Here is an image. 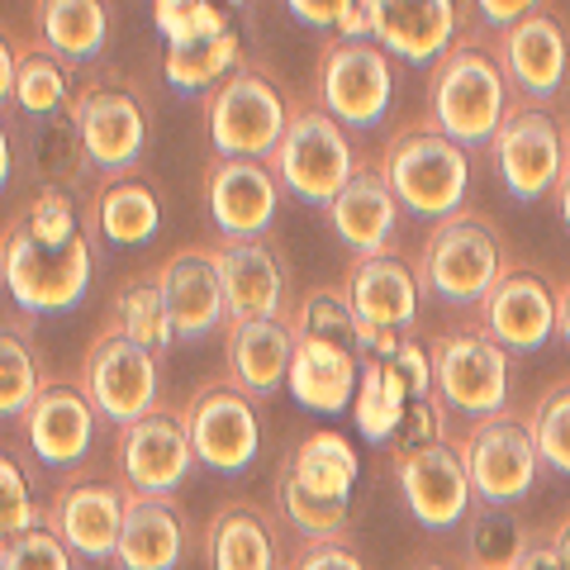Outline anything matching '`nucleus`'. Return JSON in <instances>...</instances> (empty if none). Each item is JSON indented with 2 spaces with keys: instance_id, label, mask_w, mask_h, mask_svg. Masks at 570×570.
<instances>
[{
  "instance_id": "6",
  "label": "nucleus",
  "mask_w": 570,
  "mask_h": 570,
  "mask_svg": "<svg viewBox=\"0 0 570 570\" xmlns=\"http://www.w3.org/2000/svg\"><path fill=\"white\" fill-rule=\"evenodd\" d=\"M291 124V105H285L281 86L257 67H238L228 81H219L205 100V129L209 148L219 157H253L266 163Z\"/></svg>"
},
{
  "instance_id": "32",
  "label": "nucleus",
  "mask_w": 570,
  "mask_h": 570,
  "mask_svg": "<svg viewBox=\"0 0 570 570\" xmlns=\"http://www.w3.org/2000/svg\"><path fill=\"white\" fill-rule=\"evenodd\" d=\"M238 58H243V33L224 29V33H209V39H195V43H171L163 58V77L171 91L200 96L234 77Z\"/></svg>"
},
{
  "instance_id": "35",
  "label": "nucleus",
  "mask_w": 570,
  "mask_h": 570,
  "mask_svg": "<svg viewBox=\"0 0 570 570\" xmlns=\"http://www.w3.org/2000/svg\"><path fill=\"white\" fill-rule=\"evenodd\" d=\"M276 513L291 523L305 542L318 538H347V523H352V499H328V494H314L309 485H299L291 475V466L281 461L276 471Z\"/></svg>"
},
{
  "instance_id": "10",
  "label": "nucleus",
  "mask_w": 570,
  "mask_h": 570,
  "mask_svg": "<svg viewBox=\"0 0 570 570\" xmlns=\"http://www.w3.org/2000/svg\"><path fill=\"white\" fill-rule=\"evenodd\" d=\"M186 433H190V448L195 461L219 475H238L257 461L262 452V414H257V400L238 390L234 381H209L190 395L186 404Z\"/></svg>"
},
{
  "instance_id": "8",
  "label": "nucleus",
  "mask_w": 570,
  "mask_h": 570,
  "mask_svg": "<svg viewBox=\"0 0 570 570\" xmlns=\"http://www.w3.org/2000/svg\"><path fill=\"white\" fill-rule=\"evenodd\" d=\"M490 153H494L499 181H504V190L519 205H538L547 195H557L570 163L566 129L542 105H513L509 119L499 124Z\"/></svg>"
},
{
  "instance_id": "23",
  "label": "nucleus",
  "mask_w": 570,
  "mask_h": 570,
  "mask_svg": "<svg viewBox=\"0 0 570 570\" xmlns=\"http://www.w3.org/2000/svg\"><path fill=\"white\" fill-rule=\"evenodd\" d=\"M485 333L509 356L513 352H542L561 324V295L538 272H504L499 285L480 305Z\"/></svg>"
},
{
  "instance_id": "3",
  "label": "nucleus",
  "mask_w": 570,
  "mask_h": 570,
  "mask_svg": "<svg viewBox=\"0 0 570 570\" xmlns=\"http://www.w3.org/2000/svg\"><path fill=\"white\" fill-rule=\"evenodd\" d=\"M381 176H385V186L395 190L400 209H409L414 219L442 224L466 205L471 157H466V148H456L448 134L423 124V129H404L385 142Z\"/></svg>"
},
{
  "instance_id": "50",
  "label": "nucleus",
  "mask_w": 570,
  "mask_h": 570,
  "mask_svg": "<svg viewBox=\"0 0 570 570\" xmlns=\"http://www.w3.org/2000/svg\"><path fill=\"white\" fill-rule=\"evenodd\" d=\"M281 6H285V14H291V20H299V24H309V29H333V33H337L356 0H281Z\"/></svg>"
},
{
  "instance_id": "58",
  "label": "nucleus",
  "mask_w": 570,
  "mask_h": 570,
  "mask_svg": "<svg viewBox=\"0 0 570 570\" xmlns=\"http://www.w3.org/2000/svg\"><path fill=\"white\" fill-rule=\"evenodd\" d=\"M557 333L566 337V347H570V285L561 291V324H557Z\"/></svg>"
},
{
  "instance_id": "16",
  "label": "nucleus",
  "mask_w": 570,
  "mask_h": 570,
  "mask_svg": "<svg viewBox=\"0 0 570 570\" xmlns=\"http://www.w3.org/2000/svg\"><path fill=\"white\" fill-rule=\"evenodd\" d=\"M395 485H400L404 509L433 532H448V528L471 519L475 490H471V475H466V456H461V448H452V442L400 452L395 456Z\"/></svg>"
},
{
  "instance_id": "26",
  "label": "nucleus",
  "mask_w": 570,
  "mask_h": 570,
  "mask_svg": "<svg viewBox=\"0 0 570 570\" xmlns=\"http://www.w3.org/2000/svg\"><path fill=\"white\" fill-rule=\"evenodd\" d=\"M186 557V513L163 494H129L119 528V570H176Z\"/></svg>"
},
{
  "instance_id": "17",
  "label": "nucleus",
  "mask_w": 570,
  "mask_h": 570,
  "mask_svg": "<svg viewBox=\"0 0 570 570\" xmlns=\"http://www.w3.org/2000/svg\"><path fill=\"white\" fill-rule=\"evenodd\" d=\"M471 0H371V39L404 67H438L461 39Z\"/></svg>"
},
{
  "instance_id": "1",
  "label": "nucleus",
  "mask_w": 570,
  "mask_h": 570,
  "mask_svg": "<svg viewBox=\"0 0 570 570\" xmlns=\"http://www.w3.org/2000/svg\"><path fill=\"white\" fill-rule=\"evenodd\" d=\"M509 77L499 67L494 48L475 39H456V48L433 67L428 81V119L438 134H448L456 148H490L499 124L509 119Z\"/></svg>"
},
{
  "instance_id": "24",
  "label": "nucleus",
  "mask_w": 570,
  "mask_h": 570,
  "mask_svg": "<svg viewBox=\"0 0 570 570\" xmlns=\"http://www.w3.org/2000/svg\"><path fill=\"white\" fill-rule=\"evenodd\" d=\"M419 272L400 257H356L343 276V299L352 305L362 328H395L409 333L419 318Z\"/></svg>"
},
{
  "instance_id": "20",
  "label": "nucleus",
  "mask_w": 570,
  "mask_h": 570,
  "mask_svg": "<svg viewBox=\"0 0 570 570\" xmlns=\"http://www.w3.org/2000/svg\"><path fill=\"white\" fill-rule=\"evenodd\" d=\"M494 58L509 77V91L528 96L532 105L561 96L566 71H570V39L551 10H538L528 20L509 24L494 43Z\"/></svg>"
},
{
  "instance_id": "46",
  "label": "nucleus",
  "mask_w": 570,
  "mask_h": 570,
  "mask_svg": "<svg viewBox=\"0 0 570 570\" xmlns=\"http://www.w3.org/2000/svg\"><path fill=\"white\" fill-rule=\"evenodd\" d=\"M24 224L33 228V238H43V243H67V238L86 234V228H96L81 219V209L67 186H43L33 195V205L24 209Z\"/></svg>"
},
{
  "instance_id": "48",
  "label": "nucleus",
  "mask_w": 570,
  "mask_h": 570,
  "mask_svg": "<svg viewBox=\"0 0 570 570\" xmlns=\"http://www.w3.org/2000/svg\"><path fill=\"white\" fill-rule=\"evenodd\" d=\"M390 366L400 371V381L409 390V400H419V395H433L438 381H433V347H423L419 337H400V347L395 356H390Z\"/></svg>"
},
{
  "instance_id": "56",
  "label": "nucleus",
  "mask_w": 570,
  "mask_h": 570,
  "mask_svg": "<svg viewBox=\"0 0 570 570\" xmlns=\"http://www.w3.org/2000/svg\"><path fill=\"white\" fill-rule=\"evenodd\" d=\"M557 214H561V224H566V234H570V163H566V176H561V186H557Z\"/></svg>"
},
{
  "instance_id": "51",
  "label": "nucleus",
  "mask_w": 570,
  "mask_h": 570,
  "mask_svg": "<svg viewBox=\"0 0 570 570\" xmlns=\"http://www.w3.org/2000/svg\"><path fill=\"white\" fill-rule=\"evenodd\" d=\"M471 10H475V20L485 29L504 33L509 24H519V20H528V14H538L547 6H542V0H471Z\"/></svg>"
},
{
  "instance_id": "36",
  "label": "nucleus",
  "mask_w": 570,
  "mask_h": 570,
  "mask_svg": "<svg viewBox=\"0 0 570 570\" xmlns=\"http://www.w3.org/2000/svg\"><path fill=\"white\" fill-rule=\"evenodd\" d=\"M528 528L504 504H475L466 532V570H519L528 551Z\"/></svg>"
},
{
  "instance_id": "5",
  "label": "nucleus",
  "mask_w": 570,
  "mask_h": 570,
  "mask_svg": "<svg viewBox=\"0 0 570 570\" xmlns=\"http://www.w3.org/2000/svg\"><path fill=\"white\" fill-rule=\"evenodd\" d=\"M504 276V243L480 214H452L433 224L419 253V285L448 305H485Z\"/></svg>"
},
{
  "instance_id": "15",
  "label": "nucleus",
  "mask_w": 570,
  "mask_h": 570,
  "mask_svg": "<svg viewBox=\"0 0 570 570\" xmlns=\"http://www.w3.org/2000/svg\"><path fill=\"white\" fill-rule=\"evenodd\" d=\"M115 466H119V485L129 494H163L171 499L181 490V480L195 466V448L181 414L153 409L148 419H138L129 428H119L115 442Z\"/></svg>"
},
{
  "instance_id": "61",
  "label": "nucleus",
  "mask_w": 570,
  "mask_h": 570,
  "mask_svg": "<svg viewBox=\"0 0 570 570\" xmlns=\"http://www.w3.org/2000/svg\"><path fill=\"white\" fill-rule=\"evenodd\" d=\"M0 547H6V542H0Z\"/></svg>"
},
{
  "instance_id": "45",
  "label": "nucleus",
  "mask_w": 570,
  "mask_h": 570,
  "mask_svg": "<svg viewBox=\"0 0 570 570\" xmlns=\"http://www.w3.org/2000/svg\"><path fill=\"white\" fill-rule=\"evenodd\" d=\"M0 570H77V557L48 523H39L0 547Z\"/></svg>"
},
{
  "instance_id": "25",
  "label": "nucleus",
  "mask_w": 570,
  "mask_h": 570,
  "mask_svg": "<svg viewBox=\"0 0 570 570\" xmlns=\"http://www.w3.org/2000/svg\"><path fill=\"white\" fill-rule=\"evenodd\" d=\"M328 224L352 257H385L390 253L395 224H400V200H395V190L385 186L381 167H356L352 181L333 195Z\"/></svg>"
},
{
  "instance_id": "43",
  "label": "nucleus",
  "mask_w": 570,
  "mask_h": 570,
  "mask_svg": "<svg viewBox=\"0 0 570 570\" xmlns=\"http://www.w3.org/2000/svg\"><path fill=\"white\" fill-rule=\"evenodd\" d=\"M153 24H157V33H163L167 48L234 29L228 24V14L214 6V0H153Z\"/></svg>"
},
{
  "instance_id": "38",
  "label": "nucleus",
  "mask_w": 570,
  "mask_h": 570,
  "mask_svg": "<svg viewBox=\"0 0 570 570\" xmlns=\"http://www.w3.org/2000/svg\"><path fill=\"white\" fill-rule=\"evenodd\" d=\"M43 385L48 381L39 371V352L29 343V328L0 324V419H24Z\"/></svg>"
},
{
  "instance_id": "55",
  "label": "nucleus",
  "mask_w": 570,
  "mask_h": 570,
  "mask_svg": "<svg viewBox=\"0 0 570 570\" xmlns=\"http://www.w3.org/2000/svg\"><path fill=\"white\" fill-rule=\"evenodd\" d=\"M10 171H14V142H10V134H6V119H0V190H6Z\"/></svg>"
},
{
  "instance_id": "22",
  "label": "nucleus",
  "mask_w": 570,
  "mask_h": 570,
  "mask_svg": "<svg viewBox=\"0 0 570 570\" xmlns=\"http://www.w3.org/2000/svg\"><path fill=\"white\" fill-rule=\"evenodd\" d=\"M224 281L228 328L253 318H285V266L266 238H219L209 247Z\"/></svg>"
},
{
  "instance_id": "33",
  "label": "nucleus",
  "mask_w": 570,
  "mask_h": 570,
  "mask_svg": "<svg viewBox=\"0 0 570 570\" xmlns=\"http://www.w3.org/2000/svg\"><path fill=\"white\" fill-rule=\"evenodd\" d=\"M285 466L299 485H309L314 494L328 499H352L356 475H362V456L343 433H309L285 452Z\"/></svg>"
},
{
  "instance_id": "30",
  "label": "nucleus",
  "mask_w": 570,
  "mask_h": 570,
  "mask_svg": "<svg viewBox=\"0 0 570 570\" xmlns=\"http://www.w3.org/2000/svg\"><path fill=\"white\" fill-rule=\"evenodd\" d=\"M33 33L39 48L58 62H96L110 43V10L105 0H33Z\"/></svg>"
},
{
  "instance_id": "59",
  "label": "nucleus",
  "mask_w": 570,
  "mask_h": 570,
  "mask_svg": "<svg viewBox=\"0 0 570 570\" xmlns=\"http://www.w3.org/2000/svg\"><path fill=\"white\" fill-rule=\"evenodd\" d=\"M214 6H219V10H224V14H238V10H243V6H247V0H214Z\"/></svg>"
},
{
  "instance_id": "21",
  "label": "nucleus",
  "mask_w": 570,
  "mask_h": 570,
  "mask_svg": "<svg viewBox=\"0 0 570 570\" xmlns=\"http://www.w3.org/2000/svg\"><path fill=\"white\" fill-rule=\"evenodd\" d=\"M96 419L100 414H96V404L86 400L81 385L48 381L20 423H24L29 452L39 456L48 471H71V466H81L86 461V452H91Z\"/></svg>"
},
{
  "instance_id": "60",
  "label": "nucleus",
  "mask_w": 570,
  "mask_h": 570,
  "mask_svg": "<svg viewBox=\"0 0 570 570\" xmlns=\"http://www.w3.org/2000/svg\"><path fill=\"white\" fill-rule=\"evenodd\" d=\"M423 570H448V566H423Z\"/></svg>"
},
{
  "instance_id": "53",
  "label": "nucleus",
  "mask_w": 570,
  "mask_h": 570,
  "mask_svg": "<svg viewBox=\"0 0 570 570\" xmlns=\"http://www.w3.org/2000/svg\"><path fill=\"white\" fill-rule=\"evenodd\" d=\"M337 39H371V0H356L347 10L343 29H337Z\"/></svg>"
},
{
  "instance_id": "57",
  "label": "nucleus",
  "mask_w": 570,
  "mask_h": 570,
  "mask_svg": "<svg viewBox=\"0 0 570 570\" xmlns=\"http://www.w3.org/2000/svg\"><path fill=\"white\" fill-rule=\"evenodd\" d=\"M551 547H557V557H561V570H570V519L551 532Z\"/></svg>"
},
{
  "instance_id": "29",
  "label": "nucleus",
  "mask_w": 570,
  "mask_h": 570,
  "mask_svg": "<svg viewBox=\"0 0 570 570\" xmlns=\"http://www.w3.org/2000/svg\"><path fill=\"white\" fill-rule=\"evenodd\" d=\"M356 381H362V356L314 343V337H295V362H291V400L318 414H343L356 400Z\"/></svg>"
},
{
  "instance_id": "52",
  "label": "nucleus",
  "mask_w": 570,
  "mask_h": 570,
  "mask_svg": "<svg viewBox=\"0 0 570 570\" xmlns=\"http://www.w3.org/2000/svg\"><path fill=\"white\" fill-rule=\"evenodd\" d=\"M14 77H20V52H14L10 33L0 29V110L14 105Z\"/></svg>"
},
{
  "instance_id": "18",
  "label": "nucleus",
  "mask_w": 570,
  "mask_h": 570,
  "mask_svg": "<svg viewBox=\"0 0 570 570\" xmlns=\"http://www.w3.org/2000/svg\"><path fill=\"white\" fill-rule=\"evenodd\" d=\"M205 205L219 238H266L281 209V181L253 157H214L205 176Z\"/></svg>"
},
{
  "instance_id": "39",
  "label": "nucleus",
  "mask_w": 570,
  "mask_h": 570,
  "mask_svg": "<svg viewBox=\"0 0 570 570\" xmlns=\"http://www.w3.org/2000/svg\"><path fill=\"white\" fill-rule=\"evenodd\" d=\"M33 167H39L43 186H77L81 171L91 167L86 163V148H81V134H77V119L67 115H52V119H33Z\"/></svg>"
},
{
  "instance_id": "54",
  "label": "nucleus",
  "mask_w": 570,
  "mask_h": 570,
  "mask_svg": "<svg viewBox=\"0 0 570 570\" xmlns=\"http://www.w3.org/2000/svg\"><path fill=\"white\" fill-rule=\"evenodd\" d=\"M519 570H561L557 547H551V542H528V551H523Z\"/></svg>"
},
{
  "instance_id": "13",
  "label": "nucleus",
  "mask_w": 570,
  "mask_h": 570,
  "mask_svg": "<svg viewBox=\"0 0 570 570\" xmlns=\"http://www.w3.org/2000/svg\"><path fill=\"white\" fill-rule=\"evenodd\" d=\"M86 163L105 176H129L148 148V110L124 81H91L71 100Z\"/></svg>"
},
{
  "instance_id": "27",
  "label": "nucleus",
  "mask_w": 570,
  "mask_h": 570,
  "mask_svg": "<svg viewBox=\"0 0 570 570\" xmlns=\"http://www.w3.org/2000/svg\"><path fill=\"white\" fill-rule=\"evenodd\" d=\"M295 328L291 318H253L228 328V381L253 400H272L291 381Z\"/></svg>"
},
{
  "instance_id": "44",
  "label": "nucleus",
  "mask_w": 570,
  "mask_h": 570,
  "mask_svg": "<svg viewBox=\"0 0 570 570\" xmlns=\"http://www.w3.org/2000/svg\"><path fill=\"white\" fill-rule=\"evenodd\" d=\"M43 513L33 504V490H29V471L20 466V456H10L0 448V542L20 538V532L39 528Z\"/></svg>"
},
{
  "instance_id": "28",
  "label": "nucleus",
  "mask_w": 570,
  "mask_h": 570,
  "mask_svg": "<svg viewBox=\"0 0 570 570\" xmlns=\"http://www.w3.org/2000/svg\"><path fill=\"white\" fill-rule=\"evenodd\" d=\"M205 566L209 570H285L272 513L253 504V499L224 504L205 532Z\"/></svg>"
},
{
  "instance_id": "31",
  "label": "nucleus",
  "mask_w": 570,
  "mask_h": 570,
  "mask_svg": "<svg viewBox=\"0 0 570 570\" xmlns=\"http://www.w3.org/2000/svg\"><path fill=\"white\" fill-rule=\"evenodd\" d=\"M91 224L105 243L115 247H142L163 228V200L142 176H110L96 195Z\"/></svg>"
},
{
  "instance_id": "34",
  "label": "nucleus",
  "mask_w": 570,
  "mask_h": 570,
  "mask_svg": "<svg viewBox=\"0 0 570 570\" xmlns=\"http://www.w3.org/2000/svg\"><path fill=\"white\" fill-rule=\"evenodd\" d=\"M409 409V390L400 381V371L390 362H362V381H356V400H352V423L366 442L385 448L400 433Z\"/></svg>"
},
{
  "instance_id": "42",
  "label": "nucleus",
  "mask_w": 570,
  "mask_h": 570,
  "mask_svg": "<svg viewBox=\"0 0 570 570\" xmlns=\"http://www.w3.org/2000/svg\"><path fill=\"white\" fill-rule=\"evenodd\" d=\"M528 428H532V442H538L542 466L570 480V381L547 390L538 414L528 419Z\"/></svg>"
},
{
  "instance_id": "2",
  "label": "nucleus",
  "mask_w": 570,
  "mask_h": 570,
  "mask_svg": "<svg viewBox=\"0 0 570 570\" xmlns=\"http://www.w3.org/2000/svg\"><path fill=\"white\" fill-rule=\"evenodd\" d=\"M91 234L96 228H86V234L67 243H43V238H33V228L24 219L6 224V234H0V285L10 291L14 305L24 314L77 309L96 272Z\"/></svg>"
},
{
  "instance_id": "41",
  "label": "nucleus",
  "mask_w": 570,
  "mask_h": 570,
  "mask_svg": "<svg viewBox=\"0 0 570 570\" xmlns=\"http://www.w3.org/2000/svg\"><path fill=\"white\" fill-rule=\"evenodd\" d=\"M291 328L295 337H314V343H328V347H343L362 356V324L343 295L333 291H314L299 299V309L291 314Z\"/></svg>"
},
{
  "instance_id": "4",
  "label": "nucleus",
  "mask_w": 570,
  "mask_h": 570,
  "mask_svg": "<svg viewBox=\"0 0 570 570\" xmlns=\"http://www.w3.org/2000/svg\"><path fill=\"white\" fill-rule=\"evenodd\" d=\"M266 167L299 205L328 209L333 195L356 176V153L343 124L318 105H305V110H291V124H285L276 153L266 157Z\"/></svg>"
},
{
  "instance_id": "40",
  "label": "nucleus",
  "mask_w": 570,
  "mask_h": 570,
  "mask_svg": "<svg viewBox=\"0 0 570 570\" xmlns=\"http://www.w3.org/2000/svg\"><path fill=\"white\" fill-rule=\"evenodd\" d=\"M71 100H77V96H71L67 67L52 58V52L29 48L20 58V77H14V105H20V115L52 119V115H67Z\"/></svg>"
},
{
  "instance_id": "47",
  "label": "nucleus",
  "mask_w": 570,
  "mask_h": 570,
  "mask_svg": "<svg viewBox=\"0 0 570 570\" xmlns=\"http://www.w3.org/2000/svg\"><path fill=\"white\" fill-rule=\"evenodd\" d=\"M395 438H400V452H419V448H433V442H448V414H442L438 390L433 395L409 400L404 423H400Z\"/></svg>"
},
{
  "instance_id": "37",
  "label": "nucleus",
  "mask_w": 570,
  "mask_h": 570,
  "mask_svg": "<svg viewBox=\"0 0 570 570\" xmlns=\"http://www.w3.org/2000/svg\"><path fill=\"white\" fill-rule=\"evenodd\" d=\"M110 328L124 333L129 343L148 347L153 356H163V352L176 343L167 305H163V291H157V276H153V272H148V276H134V281L115 295V318H110Z\"/></svg>"
},
{
  "instance_id": "11",
  "label": "nucleus",
  "mask_w": 570,
  "mask_h": 570,
  "mask_svg": "<svg viewBox=\"0 0 570 570\" xmlns=\"http://www.w3.org/2000/svg\"><path fill=\"white\" fill-rule=\"evenodd\" d=\"M461 456H466V475L480 504H504V509L519 504L538 485V471H542L532 428L513 414L480 419L471 428V438L461 442Z\"/></svg>"
},
{
  "instance_id": "12",
  "label": "nucleus",
  "mask_w": 570,
  "mask_h": 570,
  "mask_svg": "<svg viewBox=\"0 0 570 570\" xmlns=\"http://www.w3.org/2000/svg\"><path fill=\"white\" fill-rule=\"evenodd\" d=\"M438 400L471 419H494L509 404V352L480 333H442L433 343Z\"/></svg>"
},
{
  "instance_id": "19",
  "label": "nucleus",
  "mask_w": 570,
  "mask_h": 570,
  "mask_svg": "<svg viewBox=\"0 0 570 570\" xmlns=\"http://www.w3.org/2000/svg\"><path fill=\"white\" fill-rule=\"evenodd\" d=\"M153 276H157V291H163L176 343H195V337H209L214 328H228L224 281L209 247H181Z\"/></svg>"
},
{
  "instance_id": "62",
  "label": "nucleus",
  "mask_w": 570,
  "mask_h": 570,
  "mask_svg": "<svg viewBox=\"0 0 570 570\" xmlns=\"http://www.w3.org/2000/svg\"><path fill=\"white\" fill-rule=\"evenodd\" d=\"M566 124H570V119H566Z\"/></svg>"
},
{
  "instance_id": "7",
  "label": "nucleus",
  "mask_w": 570,
  "mask_h": 570,
  "mask_svg": "<svg viewBox=\"0 0 570 570\" xmlns=\"http://www.w3.org/2000/svg\"><path fill=\"white\" fill-rule=\"evenodd\" d=\"M318 110L362 134L385 119L395 100V58L376 39H333L318 52Z\"/></svg>"
},
{
  "instance_id": "49",
  "label": "nucleus",
  "mask_w": 570,
  "mask_h": 570,
  "mask_svg": "<svg viewBox=\"0 0 570 570\" xmlns=\"http://www.w3.org/2000/svg\"><path fill=\"white\" fill-rule=\"evenodd\" d=\"M285 570H366L362 566V551H356L347 538H318V542H305L295 551Z\"/></svg>"
},
{
  "instance_id": "14",
  "label": "nucleus",
  "mask_w": 570,
  "mask_h": 570,
  "mask_svg": "<svg viewBox=\"0 0 570 570\" xmlns=\"http://www.w3.org/2000/svg\"><path fill=\"white\" fill-rule=\"evenodd\" d=\"M124 504H129V490L119 480L67 475L48 499L43 523L71 547V557H86L100 566V561H115V551H119Z\"/></svg>"
},
{
  "instance_id": "9",
  "label": "nucleus",
  "mask_w": 570,
  "mask_h": 570,
  "mask_svg": "<svg viewBox=\"0 0 570 570\" xmlns=\"http://www.w3.org/2000/svg\"><path fill=\"white\" fill-rule=\"evenodd\" d=\"M81 390L86 400L96 404V414L115 428H129L138 419H148L163 395V371H157V356L148 347L129 343L124 333L105 328L91 347H86L81 362Z\"/></svg>"
}]
</instances>
